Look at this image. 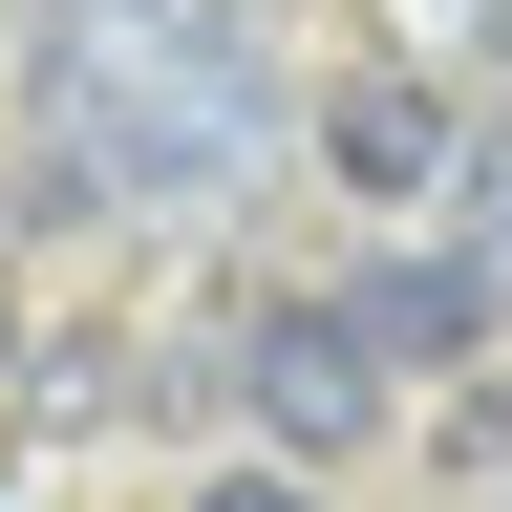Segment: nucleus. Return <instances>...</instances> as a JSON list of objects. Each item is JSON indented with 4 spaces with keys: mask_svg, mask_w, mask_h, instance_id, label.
<instances>
[{
    "mask_svg": "<svg viewBox=\"0 0 512 512\" xmlns=\"http://www.w3.org/2000/svg\"><path fill=\"white\" fill-rule=\"evenodd\" d=\"M384 363L363 342V299H256L235 320V406H256V448H299V470H342V448H384Z\"/></svg>",
    "mask_w": 512,
    "mask_h": 512,
    "instance_id": "nucleus-2",
    "label": "nucleus"
},
{
    "mask_svg": "<svg viewBox=\"0 0 512 512\" xmlns=\"http://www.w3.org/2000/svg\"><path fill=\"white\" fill-rule=\"evenodd\" d=\"M43 128H64L86 192H214L256 150L235 0H64V22H43Z\"/></svg>",
    "mask_w": 512,
    "mask_h": 512,
    "instance_id": "nucleus-1",
    "label": "nucleus"
},
{
    "mask_svg": "<svg viewBox=\"0 0 512 512\" xmlns=\"http://www.w3.org/2000/svg\"><path fill=\"white\" fill-rule=\"evenodd\" d=\"M192 512H320V491H299V448H278V470H214Z\"/></svg>",
    "mask_w": 512,
    "mask_h": 512,
    "instance_id": "nucleus-5",
    "label": "nucleus"
},
{
    "mask_svg": "<svg viewBox=\"0 0 512 512\" xmlns=\"http://www.w3.org/2000/svg\"><path fill=\"white\" fill-rule=\"evenodd\" d=\"M363 342L406 363V384H448V363H491V320H512V278H491V235H384L363 256Z\"/></svg>",
    "mask_w": 512,
    "mask_h": 512,
    "instance_id": "nucleus-3",
    "label": "nucleus"
},
{
    "mask_svg": "<svg viewBox=\"0 0 512 512\" xmlns=\"http://www.w3.org/2000/svg\"><path fill=\"white\" fill-rule=\"evenodd\" d=\"M491 278H512V192H491Z\"/></svg>",
    "mask_w": 512,
    "mask_h": 512,
    "instance_id": "nucleus-6",
    "label": "nucleus"
},
{
    "mask_svg": "<svg viewBox=\"0 0 512 512\" xmlns=\"http://www.w3.org/2000/svg\"><path fill=\"white\" fill-rule=\"evenodd\" d=\"M320 171H342V192H384V214H406V192H448V171H470V107H448V86H406V64H384V86H342V107H320Z\"/></svg>",
    "mask_w": 512,
    "mask_h": 512,
    "instance_id": "nucleus-4",
    "label": "nucleus"
}]
</instances>
